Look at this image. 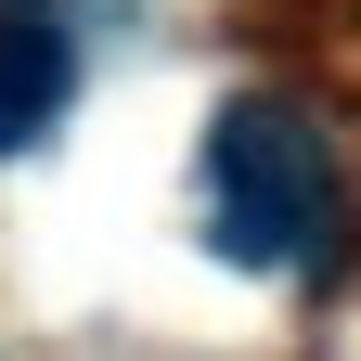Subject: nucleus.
<instances>
[{"instance_id": "nucleus-2", "label": "nucleus", "mask_w": 361, "mask_h": 361, "mask_svg": "<svg viewBox=\"0 0 361 361\" xmlns=\"http://www.w3.org/2000/svg\"><path fill=\"white\" fill-rule=\"evenodd\" d=\"M65 104H78V39L39 0H0V155H26Z\"/></svg>"}, {"instance_id": "nucleus-1", "label": "nucleus", "mask_w": 361, "mask_h": 361, "mask_svg": "<svg viewBox=\"0 0 361 361\" xmlns=\"http://www.w3.org/2000/svg\"><path fill=\"white\" fill-rule=\"evenodd\" d=\"M207 245L233 271H323L336 258V168L284 90H233L207 129Z\"/></svg>"}]
</instances>
